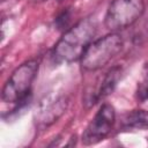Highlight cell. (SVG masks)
<instances>
[{
    "mask_svg": "<svg viewBox=\"0 0 148 148\" xmlns=\"http://www.w3.org/2000/svg\"><path fill=\"white\" fill-rule=\"evenodd\" d=\"M123 39L118 34H109L89 44L81 57V66L86 71L104 67L123 49Z\"/></svg>",
    "mask_w": 148,
    "mask_h": 148,
    "instance_id": "2",
    "label": "cell"
},
{
    "mask_svg": "<svg viewBox=\"0 0 148 148\" xmlns=\"http://www.w3.org/2000/svg\"><path fill=\"white\" fill-rule=\"evenodd\" d=\"M136 99L142 103L148 99V65L146 66L142 77L138 84V89H136Z\"/></svg>",
    "mask_w": 148,
    "mask_h": 148,
    "instance_id": "9",
    "label": "cell"
},
{
    "mask_svg": "<svg viewBox=\"0 0 148 148\" xmlns=\"http://www.w3.org/2000/svg\"><path fill=\"white\" fill-rule=\"evenodd\" d=\"M143 0H113L106 10L104 23L111 31L132 25L143 13Z\"/></svg>",
    "mask_w": 148,
    "mask_h": 148,
    "instance_id": "4",
    "label": "cell"
},
{
    "mask_svg": "<svg viewBox=\"0 0 148 148\" xmlns=\"http://www.w3.org/2000/svg\"><path fill=\"white\" fill-rule=\"evenodd\" d=\"M121 127L125 130L148 128V111L147 110H133L126 113L121 119Z\"/></svg>",
    "mask_w": 148,
    "mask_h": 148,
    "instance_id": "8",
    "label": "cell"
},
{
    "mask_svg": "<svg viewBox=\"0 0 148 148\" xmlns=\"http://www.w3.org/2000/svg\"><path fill=\"white\" fill-rule=\"evenodd\" d=\"M38 71V61L29 60L20 65L9 76L2 89V99L7 103L21 104L27 101Z\"/></svg>",
    "mask_w": 148,
    "mask_h": 148,
    "instance_id": "3",
    "label": "cell"
},
{
    "mask_svg": "<svg viewBox=\"0 0 148 148\" xmlns=\"http://www.w3.org/2000/svg\"><path fill=\"white\" fill-rule=\"evenodd\" d=\"M67 106V99L65 97H47L44 101L40 102L37 112H36V117H37V123L39 125L43 126H49L52 123H54L65 111Z\"/></svg>",
    "mask_w": 148,
    "mask_h": 148,
    "instance_id": "6",
    "label": "cell"
},
{
    "mask_svg": "<svg viewBox=\"0 0 148 148\" xmlns=\"http://www.w3.org/2000/svg\"><path fill=\"white\" fill-rule=\"evenodd\" d=\"M96 22L91 17L83 18L65 31L57 42L52 58L56 62H72L81 59L96 34Z\"/></svg>",
    "mask_w": 148,
    "mask_h": 148,
    "instance_id": "1",
    "label": "cell"
},
{
    "mask_svg": "<svg viewBox=\"0 0 148 148\" xmlns=\"http://www.w3.org/2000/svg\"><path fill=\"white\" fill-rule=\"evenodd\" d=\"M120 73H121V69L119 67H113L105 74V76L103 77L98 89L87 99V103H89V106L94 105L101 98L106 97L108 95H110L114 90V88L117 86V82L120 77Z\"/></svg>",
    "mask_w": 148,
    "mask_h": 148,
    "instance_id": "7",
    "label": "cell"
},
{
    "mask_svg": "<svg viewBox=\"0 0 148 148\" xmlns=\"http://www.w3.org/2000/svg\"><path fill=\"white\" fill-rule=\"evenodd\" d=\"M114 121L116 112L113 106L108 103L103 104L82 133V143L90 146L102 141L111 132Z\"/></svg>",
    "mask_w": 148,
    "mask_h": 148,
    "instance_id": "5",
    "label": "cell"
},
{
    "mask_svg": "<svg viewBox=\"0 0 148 148\" xmlns=\"http://www.w3.org/2000/svg\"><path fill=\"white\" fill-rule=\"evenodd\" d=\"M36 1H44V0H36Z\"/></svg>",
    "mask_w": 148,
    "mask_h": 148,
    "instance_id": "10",
    "label": "cell"
}]
</instances>
